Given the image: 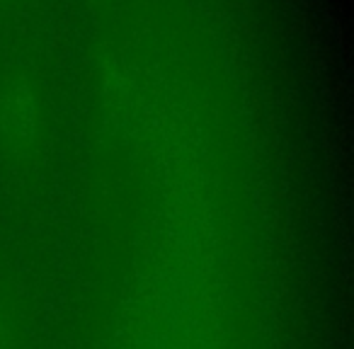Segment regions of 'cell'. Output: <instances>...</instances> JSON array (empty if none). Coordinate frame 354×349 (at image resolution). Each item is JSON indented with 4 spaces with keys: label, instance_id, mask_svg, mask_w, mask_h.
Returning <instances> with one entry per match:
<instances>
[{
    "label": "cell",
    "instance_id": "obj_2",
    "mask_svg": "<svg viewBox=\"0 0 354 349\" xmlns=\"http://www.w3.org/2000/svg\"><path fill=\"white\" fill-rule=\"evenodd\" d=\"M0 349H12V332L3 318H0Z\"/></svg>",
    "mask_w": 354,
    "mask_h": 349
},
{
    "label": "cell",
    "instance_id": "obj_1",
    "mask_svg": "<svg viewBox=\"0 0 354 349\" xmlns=\"http://www.w3.org/2000/svg\"><path fill=\"white\" fill-rule=\"evenodd\" d=\"M10 124L17 136L30 138L35 131V102H32L27 90H17V95L10 102Z\"/></svg>",
    "mask_w": 354,
    "mask_h": 349
}]
</instances>
